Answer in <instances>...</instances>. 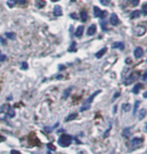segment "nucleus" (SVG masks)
<instances>
[{"instance_id":"nucleus-17","label":"nucleus","mask_w":147,"mask_h":154,"mask_svg":"<svg viewBox=\"0 0 147 154\" xmlns=\"http://www.w3.org/2000/svg\"><path fill=\"white\" fill-rule=\"evenodd\" d=\"M101 12H102V10H101L99 7H97V6L94 7V15H95L96 17H100Z\"/></svg>"},{"instance_id":"nucleus-29","label":"nucleus","mask_w":147,"mask_h":154,"mask_svg":"<svg viewBox=\"0 0 147 154\" xmlns=\"http://www.w3.org/2000/svg\"><path fill=\"white\" fill-rule=\"evenodd\" d=\"M107 14H108L107 11H102L101 14H100V17H101V18H105V17L107 16Z\"/></svg>"},{"instance_id":"nucleus-34","label":"nucleus","mask_w":147,"mask_h":154,"mask_svg":"<svg viewBox=\"0 0 147 154\" xmlns=\"http://www.w3.org/2000/svg\"><path fill=\"white\" fill-rule=\"evenodd\" d=\"M142 11H143V15H146V14H147V10H146V4H143Z\"/></svg>"},{"instance_id":"nucleus-25","label":"nucleus","mask_w":147,"mask_h":154,"mask_svg":"<svg viewBox=\"0 0 147 154\" xmlns=\"http://www.w3.org/2000/svg\"><path fill=\"white\" fill-rule=\"evenodd\" d=\"M129 132H130V129H129V128H126V129H124V130H123L122 135H123L124 137H128V136H129V134H130Z\"/></svg>"},{"instance_id":"nucleus-9","label":"nucleus","mask_w":147,"mask_h":154,"mask_svg":"<svg viewBox=\"0 0 147 154\" xmlns=\"http://www.w3.org/2000/svg\"><path fill=\"white\" fill-rule=\"evenodd\" d=\"M83 32H84V26L81 25V26H79V27L77 28V30H76V32H75V35L78 36V37H81V36L83 35Z\"/></svg>"},{"instance_id":"nucleus-28","label":"nucleus","mask_w":147,"mask_h":154,"mask_svg":"<svg viewBox=\"0 0 147 154\" xmlns=\"http://www.w3.org/2000/svg\"><path fill=\"white\" fill-rule=\"evenodd\" d=\"M101 26H102V28H103V30H107L108 28H107V22L106 21H102L101 22Z\"/></svg>"},{"instance_id":"nucleus-26","label":"nucleus","mask_w":147,"mask_h":154,"mask_svg":"<svg viewBox=\"0 0 147 154\" xmlns=\"http://www.w3.org/2000/svg\"><path fill=\"white\" fill-rule=\"evenodd\" d=\"M110 1L111 0H100V2L102 5H104V6H107V5L110 4Z\"/></svg>"},{"instance_id":"nucleus-45","label":"nucleus","mask_w":147,"mask_h":154,"mask_svg":"<svg viewBox=\"0 0 147 154\" xmlns=\"http://www.w3.org/2000/svg\"><path fill=\"white\" fill-rule=\"evenodd\" d=\"M0 90H1V87H0Z\"/></svg>"},{"instance_id":"nucleus-23","label":"nucleus","mask_w":147,"mask_h":154,"mask_svg":"<svg viewBox=\"0 0 147 154\" xmlns=\"http://www.w3.org/2000/svg\"><path fill=\"white\" fill-rule=\"evenodd\" d=\"M81 18H82L83 21H86L88 19V14L85 12V11H82L81 12Z\"/></svg>"},{"instance_id":"nucleus-32","label":"nucleus","mask_w":147,"mask_h":154,"mask_svg":"<svg viewBox=\"0 0 147 154\" xmlns=\"http://www.w3.org/2000/svg\"><path fill=\"white\" fill-rule=\"evenodd\" d=\"M69 50H70V51L76 50V43H75V42H73V43H72V47H71L69 48Z\"/></svg>"},{"instance_id":"nucleus-21","label":"nucleus","mask_w":147,"mask_h":154,"mask_svg":"<svg viewBox=\"0 0 147 154\" xmlns=\"http://www.w3.org/2000/svg\"><path fill=\"white\" fill-rule=\"evenodd\" d=\"M139 105H140V101H136V102H135V106H134V110H133V115H135V114H136V112L138 111Z\"/></svg>"},{"instance_id":"nucleus-30","label":"nucleus","mask_w":147,"mask_h":154,"mask_svg":"<svg viewBox=\"0 0 147 154\" xmlns=\"http://www.w3.org/2000/svg\"><path fill=\"white\" fill-rule=\"evenodd\" d=\"M6 60V55H4L1 54V51H0V61H4Z\"/></svg>"},{"instance_id":"nucleus-38","label":"nucleus","mask_w":147,"mask_h":154,"mask_svg":"<svg viewBox=\"0 0 147 154\" xmlns=\"http://www.w3.org/2000/svg\"><path fill=\"white\" fill-rule=\"evenodd\" d=\"M17 2H18V3H21V4H25V3H26L25 0H17Z\"/></svg>"},{"instance_id":"nucleus-18","label":"nucleus","mask_w":147,"mask_h":154,"mask_svg":"<svg viewBox=\"0 0 147 154\" xmlns=\"http://www.w3.org/2000/svg\"><path fill=\"white\" fill-rule=\"evenodd\" d=\"M5 36H7V38H9V39H15L16 34L14 32H6L5 33Z\"/></svg>"},{"instance_id":"nucleus-40","label":"nucleus","mask_w":147,"mask_h":154,"mask_svg":"<svg viewBox=\"0 0 147 154\" xmlns=\"http://www.w3.org/2000/svg\"><path fill=\"white\" fill-rule=\"evenodd\" d=\"M47 147H48V148H52V149H53V150L55 149V148L53 147V145H52V144H48V145H47Z\"/></svg>"},{"instance_id":"nucleus-27","label":"nucleus","mask_w":147,"mask_h":154,"mask_svg":"<svg viewBox=\"0 0 147 154\" xmlns=\"http://www.w3.org/2000/svg\"><path fill=\"white\" fill-rule=\"evenodd\" d=\"M129 2L131 3L132 6H137L139 3V0H129Z\"/></svg>"},{"instance_id":"nucleus-43","label":"nucleus","mask_w":147,"mask_h":154,"mask_svg":"<svg viewBox=\"0 0 147 154\" xmlns=\"http://www.w3.org/2000/svg\"><path fill=\"white\" fill-rule=\"evenodd\" d=\"M119 96H120V93H116V95H114V99H115V98H118Z\"/></svg>"},{"instance_id":"nucleus-24","label":"nucleus","mask_w":147,"mask_h":154,"mask_svg":"<svg viewBox=\"0 0 147 154\" xmlns=\"http://www.w3.org/2000/svg\"><path fill=\"white\" fill-rule=\"evenodd\" d=\"M7 114H8V116H9L10 118H12V117L15 116V112H14L12 109H10V107L8 108V113H7Z\"/></svg>"},{"instance_id":"nucleus-7","label":"nucleus","mask_w":147,"mask_h":154,"mask_svg":"<svg viewBox=\"0 0 147 154\" xmlns=\"http://www.w3.org/2000/svg\"><path fill=\"white\" fill-rule=\"evenodd\" d=\"M112 48H118V49L123 50V49H124V43H123V42H120V41L114 42V43L112 44Z\"/></svg>"},{"instance_id":"nucleus-15","label":"nucleus","mask_w":147,"mask_h":154,"mask_svg":"<svg viewBox=\"0 0 147 154\" xmlns=\"http://www.w3.org/2000/svg\"><path fill=\"white\" fill-rule=\"evenodd\" d=\"M46 1L44 0H36V2H35V5L38 7V8H42V7H44L46 6Z\"/></svg>"},{"instance_id":"nucleus-6","label":"nucleus","mask_w":147,"mask_h":154,"mask_svg":"<svg viewBox=\"0 0 147 154\" xmlns=\"http://www.w3.org/2000/svg\"><path fill=\"white\" fill-rule=\"evenodd\" d=\"M137 74H132V75L131 76H130L127 80H126V81H125V85H129V84H131V83H133L134 81H135V80H136L137 79Z\"/></svg>"},{"instance_id":"nucleus-12","label":"nucleus","mask_w":147,"mask_h":154,"mask_svg":"<svg viewBox=\"0 0 147 154\" xmlns=\"http://www.w3.org/2000/svg\"><path fill=\"white\" fill-rule=\"evenodd\" d=\"M77 116H78V114H77V113H73V114H71V115H69V116H67V117L66 118L65 121H66V122L73 121V120H75V119L77 118Z\"/></svg>"},{"instance_id":"nucleus-2","label":"nucleus","mask_w":147,"mask_h":154,"mask_svg":"<svg viewBox=\"0 0 147 154\" xmlns=\"http://www.w3.org/2000/svg\"><path fill=\"white\" fill-rule=\"evenodd\" d=\"M145 32H146V28L144 26H137L134 28V34L136 36L143 35V34H145Z\"/></svg>"},{"instance_id":"nucleus-5","label":"nucleus","mask_w":147,"mask_h":154,"mask_svg":"<svg viewBox=\"0 0 147 154\" xmlns=\"http://www.w3.org/2000/svg\"><path fill=\"white\" fill-rule=\"evenodd\" d=\"M53 14L55 16H60L61 14H63V9H61V7L60 6V5H55L54 8H53Z\"/></svg>"},{"instance_id":"nucleus-39","label":"nucleus","mask_w":147,"mask_h":154,"mask_svg":"<svg viewBox=\"0 0 147 154\" xmlns=\"http://www.w3.org/2000/svg\"><path fill=\"white\" fill-rule=\"evenodd\" d=\"M71 17H72V18H75V19H78V15H76V14H71Z\"/></svg>"},{"instance_id":"nucleus-4","label":"nucleus","mask_w":147,"mask_h":154,"mask_svg":"<svg viewBox=\"0 0 147 154\" xmlns=\"http://www.w3.org/2000/svg\"><path fill=\"white\" fill-rule=\"evenodd\" d=\"M134 55L136 59H141L144 55V51L141 47H136L134 50Z\"/></svg>"},{"instance_id":"nucleus-1","label":"nucleus","mask_w":147,"mask_h":154,"mask_svg":"<svg viewBox=\"0 0 147 154\" xmlns=\"http://www.w3.org/2000/svg\"><path fill=\"white\" fill-rule=\"evenodd\" d=\"M72 143V136L67 134H63L59 139V145L61 147H67Z\"/></svg>"},{"instance_id":"nucleus-10","label":"nucleus","mask_w":147,"mask_h":154,"mask_svg":"<svg viewBox=\"0 0 147 154\" xmlns=\"http://www.w3.org/2000/svg\"><path fill=\"white\" fill-rule=\"evenodd\" d=\"M142 139L141 138H133L132 139V141H131V145L132 146H138L139 144H141L142 143Z\"/></svg>"},{"instance_id":"nucleus-8","label":"nucleus","mask_w":147,"mask_h":154,"mask_svg":"<svg viewBox=\"0 0 147 154\" xmlns=\"http://www.w3.org/2000/svg\"><path fill=\"white\" fill-rule=\"evenodd\" d=\"M95 33H96V25L92 24L91 26H89L88 30H87V34L88 35H94Z\"/></svg>"},{"instance_id":"nucleus-14","label":"nucleus","mask_w":147,"mask_h":154,"mask_svg":"<svg viewBox=\"0 0 147 154\" xmlns=\"http://www.w3.org/2000/svg\"><path fill=\"white\" fill-rule=\"evenodd\" d=\"M100 93H101V91H97V92H95V93H94V94H93L91 97H90V98L87 100V104H88V106H89V104H91V103L93 102V100H94V98H95V97L97 96L98 94H100Z\"/></svg>"},{"instance_id":"nucleus-13","label":"nucleus","mask_w":147,"mask_h":154,"mask_svg":"<svg viewBox=\"0 0 147 154\" xmlns=\"http://www.w3.org/2000/svg\"><path fill=\"white\" fill-rule=\"evenodd\" d=\"M106 51H107V47H103V48H102L100 51H98V53L96 54V58H97V59L102 58V56L104 55V54L106 53Z\"/></svg>"},{"instance_id":"nucleus-11","label":"nucleus","mask_w":147,"mask_h":154,"mask_svg":"<svg viewBox=\"0 0 147 154\" xmlns=\"http://www.w3.org/2000/svg\"><path fill=\"white\" fill-rule=\"evenodd\" d=\"M142 87H143V86L141 85V84H137V85H135V86H134V88L132 89V93H133V94H138V93H139V91H140L141 89H142Z\"/></svg>"},{"instance_id":"nucleus-35","label":"nucleus","mask_w":147,"mask_h":154,"mask_svg":"<svg viewBox=\"0 0 147 154\" xmlns=\"http://www.w3.org/2000/svg\"><path fill=\"white\" fill-rule=\"evenodd\" d=\"M11 154H21V153L17 150H11Z\"/></svg>"},{"instance_id":"nucleus-19","label":"nucleus","mask_w":147,"mask_h":154,"mask_svg":"<svg viewBox=\"0 0 147 154\" xmlns=\"http://www.w3.org/2000/svg\"><path fill=\"white\" fill-rule=\"evenodd\" d=\"M16 3H17V0H7V5L10 8H12Z\"/></svg>"},{"instance_id":"nucleus-41","label":"nucleus","mask_w":147,"mask_h":154,"mask_svg":"<svg viewBox=\"0 0 147 154\" xmlns=\"http://www.w3.org/2000/svg\"><path fill=\"white\" fill-rule=\"evenodd\" d=\"M146 77H147V74H146V73H144L143 78H142V79H143V81H145V80H146Z\"/></svg>"},{"instance_id":"nucleus-33","label":"nucleus","mask_w":147,"mask_h":154,"mask_svg":"<svg viewBox=\"0 0 147 154\" xmlns=\"http://www.w3.org/2000/svg\"><path fill=\"white\" fill-rule=\"evenodd\" d=\"M71 90H72V88H70V89H67V91H65V95H64V98H66V97H67V96H69V93L71 92Z\"/></svg>"},{"instance_id":"nucleus-22","label":"nucleus","mask_w":147,"mask_h":154,"mask_svg":"<svg viewBox=\"0 0 147 154\" xmlns=\"http://www.w3.org/2000/svg\"><path fill=\"white\" fill-rule=\"evenodd\" d=\"M140 11L139 10H136V11H134V12L131 14V18L133 19V18H137V17H139L140 16Z\"/></svg>"},{"instance_id":"nucleus-44","label":"nucleus","mask_w":147,"mask_h":154,"mask_svg":"<svg viewBox=\"0 0 147 154\" xmlns=\"http://www.w3.org/2000/svg\"><path fill=\"white\" fill-rule=\"evenodd\" d=\"M52 1H53V2H55V1H58V0H52Z\"/></svg>"},{"instance_id":"nucleus-16","label":"nucleus","mask_w":147,"mask_h":154,"mask_svg":"<svg viewBox=\"0 0 147 154\" xmlns=\"http://www.w3.org/2000/svg\"><path fill=\"white\" fill-rule=\"evenodd\" d=\"M122 110L124 112H129L130 110H131V105L128 104V103H125V104L122 105Z\"/></svg>"},{"instance_id":"nucleus-3","label":"nucleus","mask_w":147,"mask_h":154,"mask_svg":"<svg viewBox=\"0 0 147 154\" xmlns=\"http://www.w3.org/2000/svg\"><path fill=\"white\" fill-rule=\"evenodd\" d=\"M110 22H111L112 25H115V26L120 23V20H119V18H118L117 14H115V13H112L111 14V16H110Z\"/></svg>"},{"instance_id":"nucleus-42","label":"nucleus","mask_w":147,"mask_h":154,"mask_svg":"<svg viewBox=\"0 0 147 154\" xmlns=\"http://www.w3.org/2000/svg\"><path fill=\"white\" fill-rule=\"evenodd\" d=\"M126 62H127V64H131V62H132V60H130V59H127V60H126Z\"/></svg>"},{"instance_id":"nucleus-36","label":"nucleus","mask_w":147,"mask_h":154,"mask_svg":"<svg viewBox=\"0 0 147 154\" xmlns=\"http://www.w3.org/2000/svg\"><path fill=\"white\" fill-rule=\"evenodd\" d=\"M110 129H111V127L109 128V130H108V131H106V132H105V135H104V137H105V138H106V137H108V135H109V131H110Z\"/></svg>"},{"instance_id":"nucleus-37","label":"nucleus","mask_w":147,"mask_h":154,"mask_svg":"<svg viewBox=\"0 0 147 154\" xmlns=\"http://www.w3.org/2000/svg\"><path fill=\"white\" fill-rule=\"evenodd\" d=\"M0 41H1L3 44H6V41L4 40V38H2V36H0Z\"/></svg>"},{"instance_id":"nucleus-20","label":"nucleus","mask_w":147,"mask_h":154,"mask_svg":"<svg viewBox=\"0 0 147 154\" xmlns=\"http://www.w3.org/2000/svg\"><path fill=\"white\" fill-rule=\"evenodd\" d=\"M145 115H146V110H145V109H142V110L139 111V119H140V120L143 119V118L145 117Z\"/></svg>"},{"instance_id":"nucleus-31","label":"nucleus","mask_w":147,"mask_h":154,"mask_svg":"<svg viewBox=\"0 0 147 154\" xmlns=\"http://www.w3.org/2000/svg\"><path fill=\"white\" fill-rule=\"evenodd\" d=\"M27 67H28V66H27L26 62H22L21 64V70H26Z\"/></svg>"}]
</instances>
